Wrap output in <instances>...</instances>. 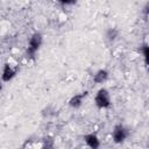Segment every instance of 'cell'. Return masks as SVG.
Returning <instances> with one entry per match:
<instances>
[{"instance_id":"6da1fadb","label":"cell","mask_w":149,"mask_h":149,"mask_svg":"<svg viewBox=\"0 0 149 149\" xmlns=\"http://www.w3.org/2000/svg\"><path fill=\"white\" fill-rule=\"evenodd\" d=\"M43 43V36L41 33H34L30 38H29V42H28V48H27V51H26V55L28 58H34L36 52L38 51V49L41 48Z\"/></svg>"},{"instance_id":"7a4b0ae2","label":"cell","mask_w":149,"mask_h":149,"mask_svg":"<svg viewBox=\"0 0 149 149\" xmlns=\"http://www.w3.org/2000/svg\"><path fill=\"white\" fill-rule=\"evenodd\" d=\"M94 104L98 108H108L111 106L112 100H111V94L107 88L102 87L98 90L94 97Z\"/></svg>"},{"instance_id":"3957f363","label":"cell","mask_w":149,"mask_h":149,"mask_svg":"<svg viewBox=\"0 0 149 149\" xmlns=\"http://www.w3.org/2000/svg\"><path fill=\"white\" fill-rule=\"evenodd\" d=\"M130 134V130L123 126L122 123H118L114 126L113 130H112V139L115 143H122Z\"/></svg>"},{"instance_id":"277c9868","label":"cell","mask_w":149,"mask_h":149,"mask_svg":"<svg viewBox=\"0 0 149 149\" xmlns=\"http://www.w3.org/2000/svg\"><path fill=\"white\" fill-rule=\"evenodd\" d=\"M19 72V68L17 66H13L9 63H6L2 68V73H1V79L3 83H8Z\"/></svg>"},{"instance_id":"5b68a950","label":"cell","mask_w":149,"mask_h":149,"mask_svg":"<svg viewBox=\"0 0 149 149\" xmlns=\"http://www.w3.org/2000/svg\"><path fill=\"white\" fill-rule=\"evenodd\" d=\"M84 141L87 144V147L92 148V149H98L100 147V140L98 139V136L93 133L90 134H85L84 135Z\"/></svg>"},{"instance_id":"8992f818","label":"cell","mask_w":149,"mask_h":149,"mask_svg":"<svg viewBox=\"0 0 149 149\" xmlns=\"http://www.w3.org/2000/svg\"><path fill=\"white\" fill-rule=\"evenodd\" d=\"M85 97H86V92L77 93V94L72 95V97L70 98V100H69V106L72 107V108H78V107H80Z\"/></svg>"},{"instance_id":"52a82bcc","label":"cell","mask_w":149,"mask_h":149,"mask_svg":"<svg viewBox=\"0 0 149 149\" xmlns=\"http://www.w3.org/2000/svg\"><path fill=\"white\" fill-rule=\"evenodd\" d=\"M108 76H109V73H108L107 70L100 69V70H98V71L94 73V76H93V81H94L95 84H102V83H105V81L108 79Z\"/></svg>"},{"instance_id":"ba28073f","label":"cell","mask_w":149,"mask_h":149,"mask_svg":"<svg viewBox=\"0 0 149 149\" xmlns=\"http://www.w3.org/2000/svg\"><path fill=\"white\" fill-rule=\"evenodd\" d=\"M119 36V30L116 28H108L106 31V38L111 42H113Z\"/></svg>"},{"instance_id":"9c48e42d","label":"cell","mask_w":149,"mask_h":149,"mask_svg":"<svg viewBox=\"0 0 149 149\" xmlns=\"http://www.w3.org/2000/svg\"><path fill=\"white\" fill-rule=\"evenodd\" d=\"M142 54L144 57V63L149 68V45H143L142 47Z\"/></svg>"},{"instance_id":"30bf717a","label":"cell","mask_w":149,"mask_h":149,"mask_svg":"<svg viewBox=\"0 0 149 149\" xmlns=\"http://www.w3.org/2000/svg\"><path fill=\"white\" fill-rule=\"evenodd\" d=\"M42 148H52L54 147V140L51 137H45L44 140H42Z\"/></svg>"},{"instance_id":"8fae6325","label":"cell","mask_w":149,"mask_h":149,"mask_svg":"<svg viewBox=\"0 0 149 149\" xmlns=\"http://www.w3.org/2000/svg\"><path fill=\"white\" fill-rule=\"evenodd\" d=\"M143 14L144 16H149V2H147V5L143 8Z\"/></svg>"}]
</instances>
